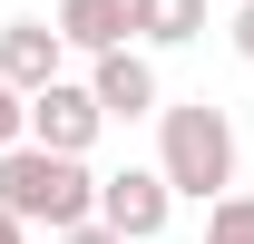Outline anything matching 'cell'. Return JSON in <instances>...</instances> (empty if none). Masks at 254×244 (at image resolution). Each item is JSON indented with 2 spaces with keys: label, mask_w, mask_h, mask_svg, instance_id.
<instances>
[{
  "label": "cell",
  "mask_w": 254,
  "mask_h": 244,
  "mask_svg": "<svg viewBox=\"0 0 254 244\" xmlns=\"http://www.w3.org/2000/svg\"><path fill=\"white\" fill-rule=\"evenodd\" d=\"M157 166H166L176 195L215 205L225 185H235V118H225L215 98H176V108H157Z\"/></svg>",
  "instance_id": "6da1fadb"
},
{
  "label": "cell",
  "mask_w": 254,
  "mask_h": 244,
  "mask_svg": "<svg viewBox=\"0 0 254 244\" xmlns=\"http://www.w3.org/2000/svg\"><path fill=\"white\" fill-rule=\"evenodd\" d=\"M0 205L59 235L78 215H98V176H88V156H59L39 137H20V147H0Z\"/></svg>",
  "instance_id": "7a4b0ae2"
},
{
  "label": "cell",
  "mask_w": 254,
  "mask_h": 244,
  "mask_svg": "<svg viewBox=\"0 0 254 244\" xmlns=\"http://www.w3.org/2000/svg\"><path fill=\"white\" fill-rule=\"evenodd\" d=\"M98 127H108V108H98V88L88 78H49V88H30V137L39 147H59V156H88L98 147Z\"/></svg>",
  "instance_id": "3957f363"
},
{
  "label": "cell",
  "mask_w": 254,
  "mask_h": 244,
  "mask_svg": "<svg viewBox=\"0 0 254 244\" xmlns=\"http://www.w3.org/2000/svg\"><path fill=\"white\" fill-rule=\"evenodd\" d=\"M98 215H108L127 244H157V235H166V215H176L166 166H118V176H98Z\"/></svg>",
  "instance_id": "277c9868"
},
{
  "label": "cell",
  "mask_w": 254,
  "mask_h": 244,
  "mask_svg": "<svg viewBox=\"0 0 254 244\" xmlns=\"http://www.w3.org/2000/svg\"><path fill=\"white\" fill-rule=\"evenodd\" d=\"M88 88H98V108H108V127L157 118V108H166V98H157V59H147V39H118V49H98V59H88Z\"/></svg>",
  "instance_id": "5b68a950"
},
{
  "label": "cell",
  "mask_w": 254,
  "mask_h": 244,
  "mask_svg": "<svg viewBox=\"0 0 254 244\" xmlns=\"http://www.w3.org/2000/svg\"><path fill=\"white\" fill-rule=\"evenodd\" d=\"M68 59V30L59 20H0V68L20 78V88H49Z\"/></svg>",
  "instance_id": "8992f818"
},
{
  "label": "cell",
  "mask_w": 254,
  "mask_h": 244,
  "mask_svg": "<svg viewBox=\"0 0 254 244\" xmlns=\"http://www.w3.org/2000/svg\"><path fill=\"white\" fill-rule=\"evenodd\" d=\"M59 30H68V49H118V39H137V0H59Z\"/></svg>",
  "instance_id": "52a82bcc"
},
{
  "label": "cell",
  "mask_w": 254,
  "mask_h": 244,
  "mask_svg": "<svg viewBox=\"0 0 254 244\" xmlns=\"http://www.w3.org/2000/svg\"><path fill=\"white\" fill-rule=\"evenodd\" d=\"M137 39H147V49H186V39H205V0H137Z\"/></svg>",
  "instance_id": "ba28073f"
},
{
  "label": "cell",
  "mask_w": 254,
  "mask_h": 244,
  "mask_svg": "<svg viewBox=\"0 0 254 244\" xmlns=\"http://www.w3.org/2000/svg\"><path fill=\"white\" fill-rule=\"evenodd\" d=\"M205 244H254V195L245 185H225L215 205H205Z\"/></svg>",
  "instance_id": "9c48e42d"
},
{
  "label": "cell",
  "mask_w": 254,
  "mask_h": 244,
  "mask_svg": "<svg viewBox=\"0 0 254 244\" xmlns=\"http://www.w3.org/2000/svg\"><path fill=\"white\" fill-rule=\"evenodd\" d=\"M20 137H30V88L0 68V147H20Z\"/></svg>",
  "instance_id": "30bf717a"
},
{
  "label": "cell",
  "mask_w": 254,
  "mask_h": 244,
  "mask_svg": "<svg viewBox=\"0 0 254 244\" xmlns=\"http://www.w3.org/2000/svg\"><path fill=\"white\" fill-rule=\"evenodd\" d=\"M49 244H127V235H118V225H108V215H78V225H59V235H49Z\"/></svg>",
  "instance_id": "8fae6325"
},
{
  "label": "cell",
  "mask_w": 254,
  "mask_h": 244,
  "mask_svg": "<svg viewBox=\"0 0 254 244\" xmlns=\"http://www.w3.org/2000/svg\"><path fill=\"white\" fill-rule=\"evenodd\" d=\"M225 39H235V59L254 68V0H235V30H225Z\"/></svg>",
  "instance_id": "7c38bea8"
},
{
  "label": "cell",
  "mask_w": 254,
  "mask_h": 244,
  "mask_svg": "<svg viewBox=\"0 0 254 244\" xmlns=\"http://www.w3.org/2000/svg\"><path fill=\"white\" fill-rule=\"evenodd\" d=\"M0 244H30V215H10V205H0Z\"/></svg>",
  "instance_id": "4fadbf2b"
}]
</instances>
